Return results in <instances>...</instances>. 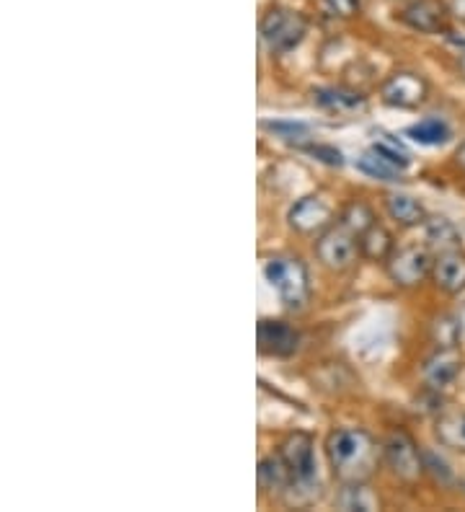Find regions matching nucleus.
<instances>
[{"mask_svg": "<svg viewBox=\"0 0 465 512\" xmlns=\"http://www.w3.org/2000/svg\"><path fill=\"white\" fill-rule=\"evenodd\" d=\"M455 161H458V166H460V169L465 171V143L460 145V148H458V153H455Z\"/></svg>", "mask_w": 465, "mask_h": 512, "instance_id": "28", "label": "nucleus"}, {"mask_svg": "<svg viewBox=\"0 0 465 512\" xmlns=\"http://www.w3.org/2000/svg\"><path fill=\"white\" fill-rule=\"evenodd\" d=\"M313 101L326 112L344 114V117L362 112L367 107L365 96L357 94V91H347V88H316Z\"/></svg>", "mask_w": 465, "mask_h": 512, "instance_id": "14", "label": "nucleus"}, {"mask_svg": "<svg viewBox=\"0 0 465 512\" xmlns=\"http://www.w3.org/2000/svg\"><path fill=\"white\" fill-rule=\"evenodd\" d=\"M458 425H460V443H463V450H465V417L458 419Z\"/></svg>", "mask_w": 465, "mask_h": 512, "instance_id": "29", "label": "nucleus"}, {"mask_svg": "<svg viewBox=\"0 0 465 512\" xmlns=\"http://www.w3.org/2000/svg\"><path fill=\"white\" fill-rule=\"evenodd\" d=\"M256 339H259V350L272 357H290L300 347L298 329H292L285 321H259Z\"/></svg>", "mask_w": 465, "mask_h": 512, "instance_id": "10", "label": "nucleus"}, {"mask_svg": "<svg viewBox=\"0 0 465 512\" xmlns=\"http://www.w3.org/2000/svg\"><path fill=\"white\" fill-rule=\"evenodd\" d=\"M308 34V21L287 8H272L261 21V39L274 55H287L298 47Z\"/></svg>", "mask_w": 465, "mask_h": 512, "instance_id": "3", "label": "nucleus"}, {"mask_svg": "<svg viewBox=\"0 0 465 512\" xmlns=\"http://www.w3.org/2000/svg\"><path fill=\"white\" fill-rule=\"evenodd\" d=\"M460 373V357L455 347H437L432 357L424 365V383L432 391H442L458 378Z\"/></svg>", "mask_w": 465, "mask_h": 512, "instance_id": "13", "label": "nucleus"}, {"mask_svg": "<svg viewBox=\"0 0 465 512\" xmlns=\"http://www.w3.org/2000/svg\"><path fill=\"white\" fill-rule=\"evenodd\" d=\"M434 342H437V347H455L460 342L458 319L442 316V319L434 321Z\"/></svg>", "mask_w": 465, "mask_h": 512, "instance_id": "23", "label": "nucleus"}, {"mask_svg": "<svg viewBox=\"0 0 465 512\" xmlns=\"http://www.w3.org/2000/svg\"><path fill=\"white\" fill-rule=\"evenodd\" d=\"M385 210L403 228H414V225L427 223V210H424V205L419 200H414V197H409V194H388L385 197Z\"/></svg>", "mask_w": 465, "mask_h": 512, "instance_id": "16", "label": "nucleus"}, {"mask_svg": "<svg viewBox=\"0 0 465 512\" xmlns=\"http://www.w3.org/2000/svg\"><path fill=\"white\" fill-rule=\"evenodd\" d=\"M434 285L447 295H458L465 290V254L447 251L434 259L432 267Z\"/></svg>", "mask_w": 465, "mask_h": 512, "instance_id": "12", "label": "nucleus"}, {"mask_svg": "<svg viewBox=\"0 0 465 512\" xmlns=\"http://www.w3.org/2000/svg\"><path fill=\"white\" fill-rule=\"evenodd\" d=\"M357 169L362 171V174L372 176V179H380V182H398L403 176V171L398 169V166H393L391 161H385L383 156H378L375 150H367V153H362V158L357 161Z\"/></svg>", "mask_w": 465, "mask_h": 512, "instance_id": "20", "label": "nucleus"}, {"mask_svg": "<svg viewBox=\"0 0 465 512\" xmlns=\"http://www.w3.org/2000/svg\"><path fill=\"white\" fill-rule=\"evenodd\" d=\"M427 94V81H424L422 75L409 73V70H401V73L391 75V78L383 83V88H380V96H383L385 104L398 109L422 107L424 101H427Z\"/></svg>", "mask_w": 465, "mask_h": 512, "instance_id": "8", "label": "nucleus"}, {"mask_svg": "<svg viewBox=\"0 0 465 512\" xmlns=\"http://www.w3.org/2000/svg\"><path fill=\"white\" fill-rule=\"evenodd\" d=\"M406 135H409V138L419 145H442L450 140V135H453V132H450V127H447V122L432 117V119H422L419 125L409 127V130H406Z\"/></svg>", "mask_w": 465, "mask_h": 512, "instance_id": "19", "label": "nucleus"}, {"mask_svg": "<svg viewBox=\"0 0 465 512\" xmlns=\"http://www.w3.org/2000/svg\"><path fill=\"white\" fill-rule=\"evenodd\" d=\"M305 150H308V153H313L318 161L329 163V166H341V163H344L341 150L331 148V145H305Z\"/></svg>", "mask_w": 465, "mask_h": 512, "instance_id": "25", "label": "nucleus"}, {"mask_svg": "<svg viewBox=\"0 0 465 512\" xmlns=\"http://www.w3.org/2000/svg\"><path fill=\"white\" fill-rule=\"evenodd\" d=\"M279 453H282L287 469L292 474V489H310L316 484V445H313L310 435H305V432H292V435L285 438V443L279 445Z\"/></svg>", "mask_w": 465, "mask_h": 512, "instance_id": "4", "label": "nucleus"}, {"mask_svg": "<svg viewBox=\"0 0 465 512\" xmlns=\"http://www.w3.org/2000/svg\"><path fill=\"white\" fill-rule=\"evenodd\" d=\"M434 259L429 256L427 249L419 246H406V249H396L388 262H385V272L396 282L398 288H416L422 285L427 277H432Z\"/></svg>", "mask_w": 465, "mask_h": 512, "instance_id": "6", "label": "nucleus"}, {"mask_svg": "<svg viewBox=\"0 0 465 512\" xmlns=\"http://www.w3.org/2000/svg\"><path fill=\"white\" fill-rule=\"evenodd\" d=\"M360 254V241H357L354 233L347 231L344 225L329 228V231L321 233V238L316 241L318 262L326 269H331V272H347V269H352Z\"/></svg>", "mask_w": 465, "mask_h": 512, "instance_id": "5", "label": "nucleus"}, {"mask_svg": "<svg viewBox=\"0 0 465 512\" xmlns=\"http://www.w3.org/2000/svg\"><path fill=\"white\" fill-rule=\"evenodd\" d=\"M259 484L264 492L282 494L287 489H292V474L287 469L282 453H274V456L261 458L259 463Z\"/></svg>", "mask_w": 465, "mask_h": 512, "instance_id": "17", "label": "nucleus"}, {"mask_svg": "<svg viewBox=\"0 0 465 512\" xmlns=\"http://www.w3.org/2000/svg\"><path fill=\"white\" fill-rule=\"evenodd\" d=\"M341 225L360 238L367 228L375 225V215H372V210L365 202H349V205L344 207V213H341Z\"/></svg>", "mask_w": 465, "mask_h": 512, "instance_id": "21", "label": "nucleus"}, {"mask_svg": "<svg viewBox=\"0 0 465 512\" xmlns=\"http://www.w3.org/2000/svg\"><path fill=\"white\" fill-rule=\"evenodd\" d=\"M264 127L272 132H277L279 138L287 140V143H298L300 138H308V130H305L303 125H282V122H277V125H274V122H269V125H264Z\"/></svg>", "mask_w": 465, "mask_h": 512, "instance_id": "24", "label": "nucleus"}, {"mask_svg": "<svg viewBox=\"0 0 465 512\" xmlns=\"http://www.w3.org/2000/svg\"><path fill=\"white\" fill-rule=\"evenodd\" d=\"M360 249L362 256L372 259V262H388V256L396 251V241H393L391 231H385L383 225H372L360 236Z\"/></svg>", "mask_w": 465, "mask_h": 512, "instance_id": "18", "label": "nucleus"}, {"mask_svg": "<svg viewBox=\"0 0 465 512\" xmlns=\"http://www.w3.org/2000/svg\"><path fill=\"white\" fill-rule=\"evenodd\" d=\"M424 241H427V249L434 251V254L460 251V231L447 218H429L424 223Z\"/></svg>", "mask_w": 465, "mask_h": 512, "instance_id": "15", "label": "nucleus"}, {"mask_svg": "<svg viewBox=\"0 0 465 512\" xmlns=\"http://www.w3.org/2000/svg\"><path fill=\"white\" fill-rule=\"evenodd\" d=\"M383 456L388 469L406 484H414L424 474V458L414 440L406 432H391L383 443Z\"/></svg>", "mask_w": 465, "mask_h": 512, "instance_id": "7", "label": "nucleus"}, {"mask_svg": "<svg viewBox=\"0 0 465 512\" xmlns=\"http://www.w3.org/2000/svg\"><path fill=\"white\" fill-rule=\"evenodd\" d=\"M339 505L344 510H375L378 507V500L367 492L365 481L362 484H347V489L341 492Z\"/></svg>", "mask_w": 465, "mask_h": 512, "instance_id": "22", "label": "nucleus"}, {"mask_svg": "<svg viewBox=\"0 0 465 512\" xmlns=\"http://www.w3.org/2000/svg\"><path fill=\"white\" fill-rule=\"evenodd\" d=\"M403 24L424 34L447 32V11L440 0H411L401 13Z\"/></svg>", "mask_w": 465, "mask_h": 512, "instance_id": "11", "label": "nucleus"}, {"mask_svg": "<svg viewBox=\"0 0 465 512\" xmlns=\"http://www.w3.org/2000/svg\"><path fill=\"white\" fill-rule=\"evenodd\" d=\"M458 63H460V70H463V75H465V50L460 52V57H458Z\"/></svg>", "mask_w": 465, "mask_h": 512, "instance_id": "30", "label": "nucleus"}, {"mask_svg": "<svg viewBox=\"0 0 465 512\" xmlns=\"http://www.w3.org/2000/svg\"><path fill=\"white\" fill-rule=\"evenodd\" d=\"M455 319H458L460 342H465V303H463V306H460V311H458V316H455Z\"/></svg>", "mask_w": 465, "mask_h": 512, "instance_id": "27", "label": "nucleus"}, {"mask_svg": "<svg viewBox=\"0 0 465 512\" xmlns=\"http://www.w3.org/2000/svg\"><path fill=\"white\" fill-rule=\"evenodd\" d=\"M326 3H329V8L336 16H344V19L360 11V0H326Z\"/></svg>", "mask_w": 465, "mask_h": 512, "instance_id": "26", "label": "nucleus"}, {"mask_svg": "<svg viewBox=\"0 0 465 512\" xmlns=\"http://www.w3.org/2000/svg\"><path fill=\"white\" fill-rule=\"evenodd\" d=\"M264 277L290 311H303L310 300V275L303 259L298 256L269 259L264 264Z\"/></svg>", "mask_w": 465, "mask_h": 512, "instance_id": "2", "label": "nucleus"}, {"mask_svg": "<svg viewBox=\"0 0 465 512\" xmlns=\"http://www.w3.org/2000/svg\"><path fill=\"white\" fill-rule=\"evenodd\" d=\"M331 218H334V210L321 194H310V197H303L295 205L290 207V225L298 233H318L326 231L331 225Z\"/></svg>", "mask_w": 465, "mask_h": 512, "instance_id": "9", "label": "nucleus"}, {"mask_svg": "<svg viewBox=\"0 0 465 512\" xmlns=\"http://www.w3.org/2000/svg\"><path fill=\"white\" fill-rule=\"evenodd\" d=\"M326 456L336 479L344 484H362L378 466V445L367 430L341 427L326 440Z\"/></svg>", "mask_w": 465, "mask_h": 512, "instance_id": "1", "label": "nucleus"}]
</instances>
